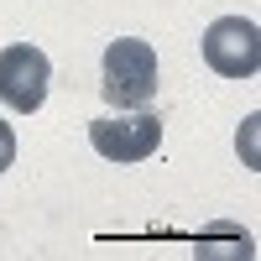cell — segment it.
Wrapping results in <instances>:
<instances>
[{"label":"cell","mask_w":261,"mask_h":261,"mask_svg":"<svg viewBox=\"0 0 261 261\" xmlns=\"http://www.w3.org/2000/svg\"><path fill=\"white\" fill-rule=\"evenodd\" d=\"M89 146L105 162H146L162 146V115L151 110H130V115H99L89 120Z\"/></svg>","instance_id":"obj_3"},{"label":"cell","mask_w":261,"mask_h":261,"mask_svg":"<svg viewBox=\"0 0 261 261\" xmlns=\"http://www.w3.org/2000/svg\"><path fill=\"white\" fill-rule=\"evenodd\" d=\"M11 162H16V130H11V120H0V172Z\"/></svg>","instance_id":"obj_5"},{"label":"cell","mask_w":261,"mask_h":261,"mask_svg":"<svg viewBox=\"0 0 261 261\" xmlns=\"http://www.w3.org/2000/svg\"><path fill=\"white\" fill-rule=\"evenodd\" d=\"M99 89L115 110H136L157 94V47L141 37H115L99 63Z\"/></svg>","instance_id":"obj_1"},{"label":"cell","mask_w":261,"mask_h":261,"mask_svg":"<svg viewBox=\"0 0 261 261\" xmlns=\"http://www.w3.org/2000/svg\"><path fill=\"white\" fill-rule=\"evenodd\" d=\"M47 89H53V63L42 47L32 42H11L0 53V105L16 115H37L47 105Z\"/></svg>","instance_id":"obj_2"},{"label":"cell","mask_w":261,"mask_h":261,"mask_svg":"<svg viewBox=\"0 0 261 261\" xmlns=\"http://www.w3.org/2000/svg\"><path fill=\"white\" fill-rule=\"evenodd\" d=\"M204 63L220 79H251L261 68V32L246 16H220L204 32Z\"/></svg>","instance_id":"obj_4"}]
</instances>
